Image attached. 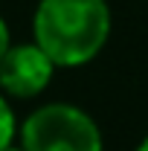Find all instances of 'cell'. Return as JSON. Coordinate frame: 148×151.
Listing matches in <instances>:
<instances>
[{
	"label": "cell",
	"mask_w": 148,
	"mask_h": 151,
	"mask_svg": "<svg viewBox=\"0 0 148 151\" xmlns=\"http://www.w3.org/2000/svg\"><path fill=\"white\" fill-rule=\"evenodd\" d=\"M113 15L108 0H38L32 41L61 70L90 64L108 47Z\"/></svg>",
	"instance_id": "6da1fadb"
},
{
	"label": "cell",
	"mask_w": 148,
	"mask_h": 151,
	"mask_svg": "<svg viewBox=\"0 0 148 151\" xmlns=\"http://www.w3.org/2000/svg\"><path fill=\"white\" fill-rule=\"evenodd\" d=\"M9 47H12V32H9V23H6L3 15H0V61H3V55H6Z\"/></svg>",
	"instance_id": "5b68a950"
},
{
	"label": "cell",
	"mask_w": 148,
	"mask_h": 151,
	"mask_svg": "<svg viewBox=\"0 0 148 151\" xmlns=\"http://www.w3.org/2000/svg\"><path fill=\"white\" fill-rule=\"evenodd\" d=\"M134 151H148V134L139 139V142H137V148H134Z\"/></svg>",
	"instance_id": "8992f818"
},
{
	"label": "cell",
	"mask_w": 148,
	"mask_h": 151,
	"mask_svg": "<svg viewBox=\"0 0 148 151\" xmlns=\"http://www.w3.org/2000/svg\"><path fill=\"white\" fill-rule=\"evenodd\" d=\"M6 151H23V148H20V145H9Z\"/></svg>",
	"instance_id": "52a82bcc"
},
{
	"label": "cell",
	"mask_w": 148,
	"mask_h": 151,
	"mask_svg": "<svg viewBox=\"0 0 148 151\" xmlns=\"http://www.w3.org/2000/svg\"><path fill=\"white\" fill-rule=\"evenodd\" d=\"M23 151H102V128L73 102H47L18 128Z\"/></svg>",
	"instance_id": "7a4b0ae2"
},
{
	"label": "cell",
	"mask_w": 148,
	"mask_h": 151,
	"mask_svg": "<svg viewBox=\"0 0 148 151\" xmlns=\"http://www.w3.org/2000/svg\"><path fill=\"white\" fill-rule=\"evenodd\" d=\"M18 119H15V111H12V105H9V96L0 93V151H6L12 142H15V137H18Z\"/></svg>",
	"instance_id": "277c9868"
},
{
	"label": "cell",
	"mask_w": 148,
	"mask_h": 151,
	"mask_svg": "<svg viewBox=\"0 0 148 151\" xmlns=\"http://www.w3.org/2000/svg\"><path fill=\"white\" fill-rule=\"evenodd\" d=\"M55 70L52 58L35 41L12 44L0 61V93L12 99H35L50 87Z\"/></svg>",
	"instance_id": "3957f363"
}]
</instances>
